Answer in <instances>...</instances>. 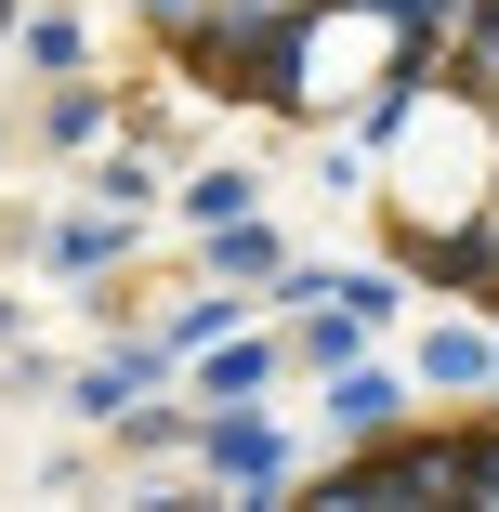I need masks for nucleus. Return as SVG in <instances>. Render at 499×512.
<instances>
[{"instance_id": "obj_1", "label": "nucleus", "mask_w": 499, "mask_h": 512, "mask_svg": "<svg viewBox=\"0 0 499 512\" xmlns=\"http://www.w3.org/2000/svg\"><path fill=\"white\" fill-rule=\"evenodd\" d=\"M145 27L197 92L303 132L381 250L499 329V0H145ZM342 486H499V421L368 447Z\"/></svg>"}]
</instances>
